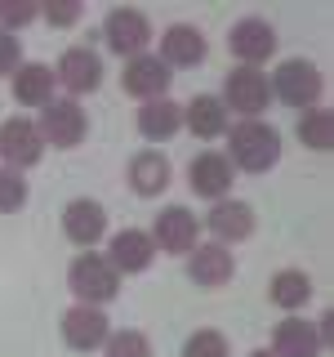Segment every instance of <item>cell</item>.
I'll use <instances>...</instances> for the list:
<instances>
[{
	"label": "cell",
	"mask_w": 334,
	"mask_h": 357,
	"mask_svg": "<svg viewBox=\"0 0 334 357\" xmlns=\"http://www.w3.org/2000/svg\"><path fill=\"white\" fill-rule=\"evenodd\" d=\"M183 357H232V349L218 331H196V335H187Z\"/></svg>",
	"instance_id": "83f0119b"
},
{
	"label": "cell",
	"mask_w": 334,
	"mask_h": 357,
	"mask_svg": "<svg viewBox=\"0 0 334 357\" xmlns=\"http://www.w3.org/2000/svg\"><path fill=\"white\" fill-rule=\"evenodd\" d=\"M196 232H200V223L187 206H165L161 215H156L148 237H152L156 250H165V255H187L196 245Z\"/></svg>",
	"instance_id": "ba28073f"
},
{
	"label": "cell",
	"mask_w": 334,
	"mask_h": 357,
	"mask_svg": "<svg viewBox=\"0 0 334 357\" xmlns=\"http://www.w3.org/2000/svg\"><path fill=\"white\" fill-rule=\"evenodd\" d=\"M267 295H272V304H276V308L294 312V308H303L308 299H312V277H308V273H299V268H285V273H276V277H272Z\"/></svg>",
	"instance_id": "cb8c5ba5"
},
{
	"label": "cell",
	"mask_w": 334,
	"mask_h": 357,
	"mask_svg": "<svg viewBox=\"0 0 334 357\" xmlns=\"http://www.w3.org/2000/svg\"><path fill=\"white\" fill-rule=\"evenodd\" d=\"M299 139H303V148H312V152H330V143H334V116H330L326 107L303 112V121H299Z\"/></svg>",
	"instance_id": "d4e9b609"
},
{
	"label": "cell",
	"mask_w": 334,
	"mask_h": 357,
	"mask_svg": "<svg viewBox=\"0 0 334 357\" xmlns=\"http://www.w3.org/2000/svg\"><path fill=\"white\" fill-rule=\"evenodd\" d=\"M107 335H111V326H107L103 308L76 304V308H67V312H63V340L72 344V349H81V353H89V349H103V344H107Z\"/></svg>",
	"instance_id": "7c38bea8"
},
{
	"label": "cell",
	"mask_w": 334,
	"mask_h": 357,
	"mask_svg": "<svg viewBox=\"0 0 334 357\" xmlns=\"http://www.w3.org/2000/svg\"><path fill=\"white\" fill-rule=\"evenodd\" d=\"M156 259V245L152 237L143 228H125V232H116L107 245V264L116 268V273H148Z\"/></svg>",
	"instance_id": "9a60e30c"
},
{
	"label": "cell",
	"mask_w": 334,
	"mask_h": 357,
	"mask_svg": "<svg viewBox=\"0 0 334 357\" xmlns=\"http://www.w3.org/2000/svg\"><path fill=\"white\" fill-rule=\"evenodd\" d=\"M250 357H272V353H267V349H254V353H250Z\"/></svg>",
	"instance_id": "1f68e13d"
},
{
	"label": "cell",
	"mask_w": 334,
	"mask_h": 357,
	"mask_svg": "<svg viewBox=\"0 0 334 357\" xmlns=\"http://www.w3.org/2000/svg\"><path fill=\"white\" fill-rule=\"evenodd\" d=\"M67 286H72V295L81 299V304L98 308V304H107V299H116L120 273L103 259V255H81V259L67 268Z\"/></svg>",
	"instance_id": "7a4b0ae2"
},
{
	"label": "cell",
	"mask_w": 334,
	"mask_h": 357,
	"mask_svg": "<svg viewBox=\"0 0 334 357\" xmlns=\"http://www.w3.org/2000/svg\"><path fill=\"white\" fill-rule=\"evenodd\" d=\"M40 156H45V139H40L36 121H27V116L0 121V161H5L9 170H27Z\"/></svg>",
	"instance_id": "8992f818"
},
{
	"label": "cell",
	"mask_w": 334,
	"mask_h": 357,
	"mask_svg": "<svg viewBox=\"0 0 334 357\" xmlns=\"http://www.w3.org/2000/svg\"><path fill=\"white\" fill-rule=\"evenodd\" d=\"M205 223H209V232L218 237V245L223 241H245L254 232V210L245 206V201H214V210L205 215Z\"/></svg>",
	"instance_id": "ffe728a7"
},
{
	"label": "cell",
	"mask_w": 334,
	"mask_h": 357,
	"mask_svg": "<svg viewBox=\"0 0 334 357\" xmlns=\"http://www.w3.org/2000/svg\"><path fill=\"white\" fill-rule=\"evenodd\" d=\"M103 36H107V50L120 54V59H138L152 40V22L148 14L138 9H111L107 22H103Z\"/></svg>",
	"instance_id": "52a82bcc"
},
{
	"label": "cell",
	"mask_w": 334,
	"mask_h": 357,
	"mask_svg": "<svg viewBox=\"0 0 334 357\" xmlns=\"http://www.w3.org/2000/svg\"><path fill=\"white\" fill-rule=\"evenodd\" d=\"M183 126L196 139H218V134H228V107L214 94H196L192 103H183Z\"/></svg>",
	"instance_id": "44dd1931"
},
{
	"label": "cell",
	"mask_w": 334,
	"mask_h": 357,
	"mask_svg": "<svg viewBox=\"0 0 334 357\" xmlns=\"http://www.w3.org/2000/svg\"><path fill=\"white\" fill-rule=\"evenodd\" d=\"M22 206H27V178H22V170L0 165V210H22Z\"/></svg>",
	"instance_id": "4316f807"
},
{
	"label": "cell",
	"mask_w": 334,
	"mask_h": 357,
	"mask_svg": "<svg viewBox=\"0 0 334 357\" xmlns=\"http://www.w3.org/2000/svg\"><path fill=\"white\" fill-rule=\"evenodd\" d=\"M228 161H237L241 170L263 174L281 161V134L263 121H241L228 130Z\"/></svg>",
	"instance_id": "6da1fadb"
},
{
	"label": "cell",
	"mask_w": 334,
	"mask_h": 357,
	"mask_svg": "<svg viewBox=\"0 0 334 357\" xmlns=\"http://www.w3.org/2000/svg\"><path fill=\"white\" fill-rule=\"evenodd\" d=\"M14 98L22 107H45L54 98V72L45 63H18L14 72Z\"/></svg>",
	"instance_id": "7402d4cb"
},
{
	"label": "cell",
	"mask_w": 334,
	"mask_h": 357,
	"mask_svg": "<svg viewBox=\"0 0 334 357\" xmlns=\"http://www.w3.org/2000/svg\"><path fill=\"white\" fill-rule=\"evenodd\" d=\"M107 357H152V344L143 331H111L107 344H103Z\"/></svg>",
	"instance_id": "484cf974"
},
{
	"label": "cell",
	"mask_w": 334,
	"mask_h": 357,
	"mask_svg": "<svg viewBox=\"0 0 334 357\" xmlns=\"http://www.w3.org/2000/svg\"><path fill=\"white\" fill-rule=\"evenodd\" d=\"M267 89H272L281 103H289V107H308V112H312V103L321 98V72H317L308 59H285V63L272 72Z\"/></svg>",
	"instance_id": "277c9868"
},
{
	"label": "cell",
	"mask_w": 334,
	"mask_h": 357,
	"mask_svg": "<svg viewBox=\"0 0 334 357\" xmlns=\"http://www.w3.org/2000/svg\"><path fill=\"white\" fill-rule=\"evenodd\" d=\"M205 36H200L196 27H187V22H174V27H165V36H161V59L165 67H196L200 59H205Z\"/></svg>",
	"instance_id": "e0dca14e"
},
{
	"label": "cell",
	"mask_w": 334,
	"mask_h": 357,
	"mask_svg": "<svg viewBox=\"0 0 334 357\" xmlns=\"http://www.w3.org/2000/svg\"><path fill=\"white\" fill-rule=\"evenodd\" d=\"M232 273H237V259H232V250H223L218 241L192 245V250H187V277H192L196 286H205V290L228 286Z\"/></svg>",
	"instance_id": "8fae6325"
},
{
	"label": "cell",
	"mask_w": 334,
	"mask_h": 357,
	"mask_svg": "<svg viewBox=\"0 0 334 357\" xmlns=\"http://www.w3.org/2000/svg\"><path fill=\"white\" fill-rule=\"evenodd\" d=\"M183 130V103H174V98H148V103L138 107V134L152 143H165L174 139V134Z\"/></svg>",
	"instance_id": "d6986e66"
},
{
	"label": "cell",
	"mask_w": 334,
	"mask_h": 357,
	"mask_svg": "<svg viewBox=\"0 0 334 357\" xmlns=\"http://www.w3.org/2000/svg\"><path fill=\"white\" fill-rule=\"evenodd\" d=\"M40 139L54 143V148H76V143H85V107L76 103V98H49V103L40 107V121H36Z\"/></svg>",
	"instance_id": "3957f363"
},
{
	"label": "cell",
	"mask_w": 334,
	"mask_h": 357,
	"mask_svg": "<svg viewBox=\"0 0 334 357\" xmlns=\"http://www.w3.org/2000/svg\"><path fill=\"white\" fill-rule=\"evenodd\" d=\"M170 81H174V72L156 59V54H138V59H129L125 72H120L125 94L143 98V103H148V98H170Z\"/></svg>",
	"instance_id": "9c48e42d"
},
{
	"label": "cell",
	"mask_w": 334,
	"mask_h": 357,
	"mask_svg": "<svg viewBox=\"0 0 334 357\" xmlns=\"http://www.w3.org/2000/svg\"><path fill=\"white\" fill-rule=\"evenodd\" d=\"M40 18L49 22V27H72V22L81 18V5H76V0H67V5H49V9H40Z\"/></svg>",
	"instance_id": "f546056e"
},
{
	"label": "cell",
	"mask_w": 334,
	"mask_h": 357,
	"mask_svg": "<svg viewBox=\"0 0 334 357\" xmlns=\"http://www.w3.org/2000/svg\"><path fill=\"white\" fill-rule=\"evenodd\" d=\"M18 72V36L0 31V76H14Z\"/></svg>",
	"instance_id": "4dcf8cb0"
},
{
	"label": "cell",
	"mask_w": 334,
	"mask_h": 357,
	"mask_svg": "<svg viewBox=\"0 0 334 357\" xmlns=\"http://www.w3.org/2000/svg\"><path fill=\"white\" fill-rule=\"evenodd\" d=\"M267 98H272V89H267V76L259 67H237V72H228V81H223V107H237L245 121H259V112L267 107Z\"/></svg>",
	"instance_id": "5b68a950"
},
{
	"label": "cell",
	"mask_w": 334,
	"mask_h": 357,
	"mask_svg": "<svg viewBox=\"0 0 334 357\" xmlns=\"http://www.w3.org/2000/svg\"><path fill=\"white\" fill-rule=\"evenodd\" d=\"M58 81L72 89V94H94L98 85H103V59H98L94 50H85V45H76V50H67L58 59Z\"/></svg>",
	"instance_id": "5bb4252c"
},
{
	"label": "cell",
	"mask_w": 334,
	"mask_h": 357,
	"mask_svg": "<svg viewBox=\"0 0 334 357\" xmlns=\"http://www.w3.org/2000/svg\"><path fill=\"white\" fill-rule=\"evenodd\" d=\"M165 183H170V161L161 152H138L129 161V188L138 197H161Z\"/></svg>",
	"instance_id": "603a6c76"
},
{
	"label": "cell",
	"mask_w": 334,
	"mask_h": 357,
	"mask_svg": "<svg viewBox=\"0 0 334 357\" xmlns=\"http://www.w3.org/2000/svg\"><path fill=\"white\" fill-rule=\"evenodd\" d=\"M272 357H321V335L303 317H285L272 335Z\"/></svg>",
	"instance_id": "ac0fdd59"
},
{
	"label": "cell",
	"mask_w": 334,
	"mask_h": 357,
	"mask_svg": "<svg viewBox=\"0 0 334 357\" xmlns=\"http://www.w3.org/2000/svg\"><path fill=\"white\" fill-rule=\"evenodd\" d=\"M187 183H192L196 197L223 201L228 188H232V161L223 152H200V156H192V165H187Z\"/></svg>",
	"instance_id": "4fadbf2b"
},
{
	"label": "cell",
	"mask_w": 334,
	"mask_h": 357,
	"mask_svg": "<svg viewBox=\"0 0 334 357\" xmlns=\"http://www.w3.org/2000/svg\"><path fill=\"white\" fill-rule=\"evenodd\" d=\"M63 232L76 245H98L103 232H107V210L98 206V201H89V197H76L72 206L63 210Z\"/></svg>",
	"instance_id": "2e32d148"
},
{
	"label": "cell",
	"mask_w": 334,
	"mask_h": 357,
	"mask_svg": "<svg viewBox=\"0 0 334 357\" xmlns=\"http://www.w3.org/2000/svg\"><path fill=\"white\" fill-rule=\"evenodd\" d=\"M276 40H281V36H276V27H272V22H263V18H241L237 27L228 31L232 54H237L245 67L272 59V54H276Z\"/></svg>",
	"instance_id": "30bf717a"
},
{
	"label": "cell",
	"mask_w": 334,
	"mask_h": 357,
	"mask_svg": "<svg viewBox=\"0 0 334 357\" xmlns=\"http://www.w3.org/2000/svg\"><path fill=\"white\" fill-rule=\"evenodd\" d=\"M40 9L36 5H18V0H0V31H9L14 36V27H27V22H36Z\"/></svg>",
	"instance_id": "f1b7e54d"
}]
</instances>
